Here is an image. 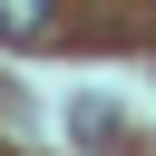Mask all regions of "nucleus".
Listing matches in <instances>:
<instances>
[{
    "label": "nucleus",
    "instance_id": "f257e3e1",
    "mask_svg": "<svg viewBox=\"0 0 156 156\" xmlns=\"http://www.w3.org/2000/svg\"><path fill=\"white\" fill-rule=\"evenodd\" d=\"M39 29H49V0H0V39H20V49H29Z\"/></svg>",
    "mask_w": 156,
    "mask_h": 156
}]
</instances>
